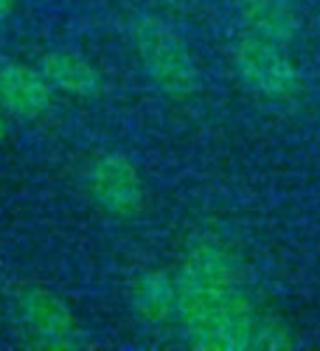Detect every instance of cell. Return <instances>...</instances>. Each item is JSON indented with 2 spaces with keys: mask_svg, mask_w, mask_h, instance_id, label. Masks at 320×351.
<instances>
[{
  "mask_svg": "<svg viewBox=\"0 0 320 351\" xmlns=\"http://www.w3.org/2000/svg\"><path fill=\"white\" fill-rule=\"evenodd\" d=\"M5 138V125H3V121H0V143H3Z\"/></svg>",
  "mask_w": 320,
  "mask_h": 351,
  "instance_id": "cell-11",
  "label": "cell"
},
{
  "mask_svg": "<svg viewBox=\"0 0 320 351\" xmlns=\"http://www.w3.org/2000/svg\"><path fill=\"white\" fill-rule=\"evenodd\" d=\"M235 66L246 86L263 97L288 99L299 93L301 80L281 44L259 36H244L235 47Z\"/></svg>",
  "mask_w": 320,
  "mask_h": 351,
  "instance_id": "cell-3",
  "label": "cell"
},
{
  "mask_svg": "<svg viewBox=\"0 0 320 351\" xmlns=\"http://www.w3.org/2000/svg\"><path fill=\"white\" fill-rule=\"evenodd\" d=\"M136 53L162 93L186 99L197 90V69L180 33L158 16H140L132 29Z\"/></svg>",
  "mask_w": 320,
  "mask_h": 351,
  "instance_id": "cell-2",
  "label": "cell"
},
{
  "mask_svg": "<svg viewBox=\"0 0 320 351\" xmlns=\"http://www.w3.org/2000/svg\"><path fill=\"white\" fill-rule=\"evenodd\" d=\"M0 101L14 117L36 119L51 104V84L25 64H0Z\"/></svg>",
  "mask_w": 320,
  "mask_h": 351,
  "instance_id": "cell-6",
  "label": "cell"
},
{
  "mask_svg": "<svg viewBox=\"0 0 320 351\" xmlns=\"http://www.w3.org/2000/svg\"><path fill=\"white\" fill-rule=\"evenodd\" d=\"M175 310L195 347L237 351L255 345L259 321L237 285L233 257L211 235L186 248Z\"/></svg>",
  "mask_w": 320,
  "mask_h": 351,
  "instance_id": "cell-1",
  "label": "cell"
},
{
  "mask_svg": "<svg viewBox=\"0 0 320 351\" xmlns=\"http://www.w3.org/2000/svg\"><path fill=\"white\" fill-rule=\"evenodd\" d=\"M18 318L25 334L38 347L71 349L82 345V329L73 312L49 290L31 288L20 294Z\"/></svg>",
  "mask_w": 320,
  "mask_h": 351,
  "instance_id": "cell-4",
  "label": "cell"
},
{
  "mask_svg": "<svg viewBox=\"0 0 320 351\" xmlns=\"http://www.w3.org/2000/svg\"><path fill=\"white\" fill-rule=\"evenodd\" d=\"M136 312L149 323L167 321L169 314L178 305V285L171 281L167 272L151 270L136 281L132 292Z\"/></svg>",
  "mask_w": 320,
  "mask_h": 351,
  "instance_id": "cell-9",
  "label": "cell"
},
{
  "mask_svg": "<svg viewBox=\"0 0 320 351\" xmlns=\"http://www.w3.org/2000/svg\"><path fill=\"white\" fill-rule=\"evenodd\" d=\"M14 5H16V0H0V20H5L11 14Z\"/></svg>",
  "mask_w": 320,
  "mask_h": 351,
  "instance_id": "cell-10",
  "label": "cell"
},
{
  "mask_svg": "<svg viewBox=\"0 0 320 351\" xmlns=\"http://www.w3.org/2000/svg\"><path fill=\"white\" fill-rule=\"evenodd\" d=\"M40 73L51 86L77 97H93L101 88V77L95 66L77 53L53 51L40 62Z\"/></svg>",
  "mask_w": 320,
  "mask_h": 351,
  "instance_id": "cell-8",
  "label": "cell"
},
{
  "mask_svg": "<svg viewBox=\"0 0 320 351\" xmlns=\"http://www.w3.org/2000/svg\"><path fill=\"white\" fill-rule=\"evenodd\" d=\"M88 189L103 211L123 219L136 217L145 202V189L136 167L119 154H106L90 165Z\"/></svg>",
  "mask_w": 320,
  "mask_h": 351,
  "instance_id": "cell-5",
  "label": "cell"
},
{
  "mask_svg": "<svg viewBox=\"0 0 320 351\" xmlns=\"http://www.w3.org/2000/svg\"><path fill=\"white\" fill-rule=\"evenodd\" d=\"M237 7L252 36L288 47L299 31L294 0H237Z\"/></svg>",
  "mask_w": 320,
  "mask_h": 351,
  "instance_id": "cell-7",
  "label": "cell"
}]
</instances>
